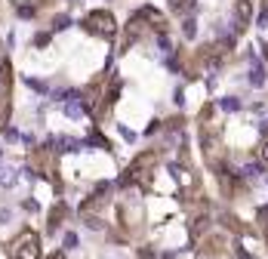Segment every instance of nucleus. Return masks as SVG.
Wrapping results in <instances>:
<instances>
[{"mask_svg":"<svg viewBox=\"0 0 268 259\" xmlns=\"http://www.w3.org/2000/svg\"><path fill=\"white\" fill-rule=\"evenodd\" d=\"M13 259H41V238L34 229H25L13 241Z\"/></svg>","mask_w":268,"mask_h":259,"instance_id":"f257e3e1","label":"nucleus"},{"mask_svg":"<svg viewBox=\"0 0 268 259\" xmlns=\"http://www.w3.org/2000/svg\"><path fill=\"white\" fill-rule=\"evenodd\" d=\"M84 25H87L93 34H99V37H111L114 31H118V22H114V16H111L108 10H93V13L84 19Z\"/></svg>","mask_w":268,"mask_h":259,"instance_id":"f03ea898","label":"nucleus"},{"mask_svg":"<svg viewBox=\"0 0 268 259\" xmlns=\"http://www.w3.org/2000/svg\"><path fill=\"white\" fill-rule=\"evenodd\" d=\"M235 19H238V28H241V31L250 25V0H238V7H235Z\"/></svg>","mask_w":268,"mask_h":259,"instance_id":"7ed1b4c3","label":"nucleus"},{"mask_svg":"<svg viewBox=\"0 0 268 259\" xmlns=\"http://www.w3.org/2000/svg\"><path fill=\"white\" fill-rule=\"evenodd\" d=\"M65 213H68V207H65V204H56V207H53V213H50V232H56V229H59V222L65 219Z\"/></svg>","mask_w":268,"mask_h":259,"instance_id":"20e7f679","label":"nucleus"},{"mask_svg":"<svg viewBox=\"0 0 268 259\" xmlns=\"http://www.w3.org/2000/svg\"><path fill=\"white\" fill-rule=\"evenodd\" d=\"M16 170H10V167H0V185H4V189H13L16 185Z\"/></svg>","mask_w":268,"mask_h":259,"instance_id":"39448f33","label":"nucleus"},{"mask_svg":"<svg viewBox=\"0 0 268 259\" xmlns=\"http://www.w3.org/2000/svg\"><path fill=\"white\" fill-rule=\"evenodd\" d=\"M259 158L268 164V127H265V139H262V152H259Z\"/></svg>","mask_w":268,"mask_h":259,"instance_id":"423d86ee","label":"nucleus"},{"mask_svg":"<svg viewBox=\"0 0 268 259\" xmlns=\"http://www.w3.org/2000/svg\"><path fill=\"white\" fill-rule=\"evenodd\" d=\"M65 247H68V250L78 247V235H74V232H68V235H65Z\"/></svg>","mask_w":268,"mask_h":259,"instance_id":"0eeeda50","label":"nucleus"},{"mask_svg":"<svg viewBox=\"0 0 268 259\" xmlns=\"http://www.w3.org/2000/svg\"><path fill=\"white\" fill-rule=\"evenodd\" d=\"M188 7V0H170V10H176V13H182Z\"/></svg>","mask_w":268,"mask_h":259,"instance_id":"6e6552de","label":"nucleus"},{"mask_svg":"<svg viewBox=\"0 0 268 259\" xmlns=\"http://www.w3.org/2000/svg\"><path fill=\"white\" fill-rule=\"evenodd\" d=\"M195 31H198V25H195V19H188V22H185V34H188V37H195Z\"/></svg>","mask_w":268,"mask_h":259,"instance_id":"1a4fd4ad","label":"nucleus"},{"mask_svg":"<svg viewBox=\"0 0 268 259\" xmlns=\"http://www.w3.org/2000/svg\"><path fill=\"white\" fill-rule=\"evenodd\" d=\"M10 219H13V213H10V210H0V222H10Z\"/></svg>","mask_w":268,"mask_h":259,"instance_id":"9d476101","label":"nucleus"},{"mask_svg":"<svg viewBox=\"0 0 268 259\" xmlns=\"http://www.w3.org/2000/svg\"><path fill=\"white\" fill-rule=\"evenodd\" d=\"M238 259H253V256H250L247 250H238Z\"/></svg>","mask_w":268,"mask_h":259,"instance_id":"9b49d317","label":"nucleus"},{"mask_svg":"<svg viewBox=\"0 0 268 259\" xmlns=\"http://www.w3.org/2000/svg\"><path fill=\"white\" fill-rule=\"evenodd\" d=\"M262 232H265V241H268V222H262Z\"/></svg>","mask_w":268,"mask_h":259,"instance_id":"f8f14e48","label":"nucleus"}]
</instances>
